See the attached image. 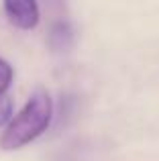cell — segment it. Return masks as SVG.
Here are the masks:
<instances>
[{"mask_svg":"<svg viewBox=\"0 0 159 161\" xmlns=\"http://www.w3.org/2000/svg\"><path fill=\"white\" fill-rule=\"evenodd\" d=\"M12 78H14V69L6 59L0 57V94H6V90L12 84Z\"/></svg>","mask_w":159,"mask_h":161,"instance_id":"obj_4","label":"cell"},{"mask_svg":"<svg viewBox=\"0 0 159 161\" xmlns=\"http://www.w3.org/2000/svg\"><path fill=\"white\" fill-rule=\"evenodd\" d=\"M53 122V100L47 90L37 88L16 116L0 135V149L14 151L39 139Z\"/></svg>","mask_w":159,"mask_h":161,"instance_id":"obj_1","label":"cell"},{"mask_svg":"<svg viewBox=\"0 0 159 161\" xmlns=\"http://www.w3.org/2000/svg\"><path fill=\"white\" fill-rule=\"evenodd\" d=\"M8 23L20 31H33L39 25L41 10L37 0H2Z\"/></svg>","mask_w":159,"mask_h":161,"instance_id":"obj_2","label":"cell"},{"mask_svg":"<svg viewBox=\"0 0 159 161\" xmlns=\"http://www.w3.org/2000/svg\"><path fill=\"white\" fill-rule=\"evenodd\" d=\"M78 39L76 27L68 19H55L47 29V47L51 53H68Z\"/></svg>","mask_w":159,"mask_h":161,"instance_id":"obj_3","label":"cell"},{"mask_svg":"<svg viewBox=\"0 0 159 161\" xmlns=\"http://www.w3.org/2000/svg\"><path fill=\"white\" fill-rule=\"evenodd\" d=\"M12 112H14V104L8 94H0V126H6L12 120Z\"/></svg>","mask_w":159,"mask_h":161,"instance_id":"obj_5","label":"cell"}]
</instances>
